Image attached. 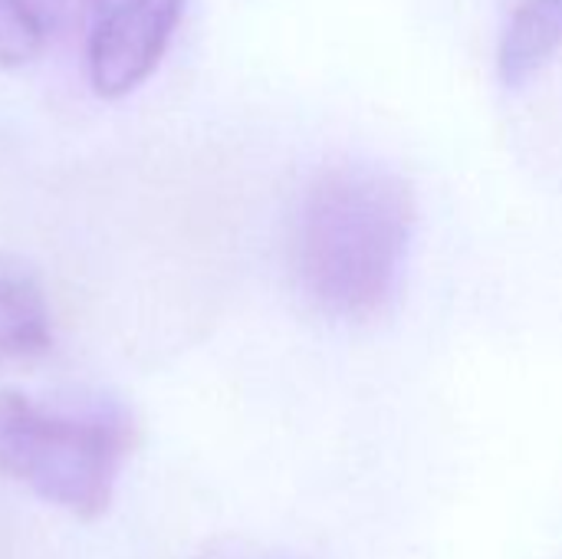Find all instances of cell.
<instances>
[{"mask_svg":"<svg viewBox=\"0 0 562 559\" xmlns=\"http://www.w3.org/2000/svg\"><path fill=\"white\" fill-rule=\"evenodd\" d=\"M53 349V313L43 283L0 257V362L43 359Z\"/></svg>","mask_w":562,"mask_h":559,"instance_id":"5b68a950","label":"cell"},{"mask_svg":"<svg viewBox=\"0 0 562 559\" xmlns=\"http://www.w3.org/2000/svg\"><path fill=\"white\" fill-rule=\"evenodd\" d=\"M191 559H300L286 550H277V547H267V544H257V540H244V537H224V540H214L207 547H201Z\"/></svg>","mask_w":562,"mask_h":559,"instance_id":"ba28073f","label":"cell"},{"mask_svg":"<svg viewBox=\"0 0 562 559\" xmlns=\"http://www.w3.org/2000/svg\"><path fill=\"white\" fill-rule=\"evenodd\" d=\"M33 30L46 40H63L92 30L102 0H16Z\"/></svg>","mask_w":562,"mask_h":559,"instance_id":"8992f818","label":"cell"},{"mask_svg":"<svg viewBox=\"0 0 562 559\" xmlns=\"http://www.w3.org/2000/svg\"><path fill=\"white\" fill-rule=\"evenodd\" d=\"M184 0H102L86 36L89 86L102 99L135 92L165 59Z\"/></svg>","mask_w":562,"mask_h":559,"instance_id":"3957f363","label":"cell"},{"mask_svg":"<svg viewBox=\"0 0 562 559\" xmlns=\"http://www.w3.org/2000/svg\"><path fill=\"white\" fill-rule=\"evenodd\" d=\"M132 448V412L112 399L49 405L0 392V474L76 521L112 507Z\"/></svg>","mask_w":562,"mask_h":559,"instance_id":"7a4b0ae2","label":"cell"},{"mask_svg":"<svg viewBox=\"0 0 562 559\" xmlns=\"http://www.w3.org/2000/svg\"><path fill=\"white\" fill-rule=\"evenodd\" d=\"M562 49V0H517L497 36V76L524 89Z\"/></svg>","mask_w":562,"mask_h":559,"instance_id":"277c9868","label":"cell"},{"mask_svg":"<svg viewBox=\"0 0 562 559\" xmlns=\"http://www.w3.org/2000/svg\"><path fill=\"white\" fill-rule=\"evenodd\" d=\"M43 36L23 16L16 0H0V66H23L36 59Z\"/></svg>","mask_w":562,"mask_h":559,"instance_id":"52a82bcc","label":"cell"},{"mask_svg":"<svg viewBox=\"0 0 562 559\" xmlns=\"http://www.w3.org/2000/svg\"><path fill=\"white\" fill-rule=\"evenodd\" d=\"M418 231V198L395 168L342 158L303 188L290 227V270L303 300L336 323L382 316Z\"/></svg>","mask_w":562,"mask_h":559,"instance_id":"6da1fadb","label":"cell"}]
</instances>
